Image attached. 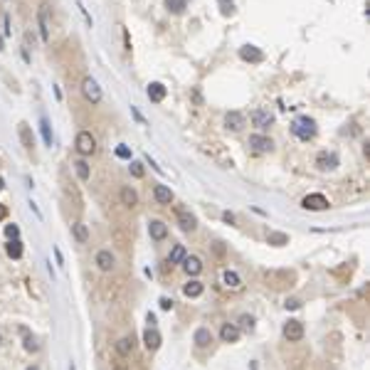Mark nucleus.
<instances>
[{
    "instance_id": "72a5a7b5",
    "label": "nucleus",
    "mask_w": 370,
    "mask_h": 370,
    "mask_svg": "<svg viewBox=\"0 0 370 370\" xmlns=\"http://www.w3.org/2000/svg\"><path fill=\"white\" fill-rule=\"evenodd\" d=\"M220 5H222V13H225V15L235 13V3H232V0H220Z\"/></svg>"
},
{
    "instance_id": "79ce46f5",
    "label": "nucleus",
    "mask_w": 370,
    "mask_h": 370,
    "mask_svg": "<svg viewBox=\"0 0 370 370\" xmlns=\"http://www.w3.org/2000/svg\"><path fill=\"white\" fill-rule=\"evenodd\" d=\"M5 215H8V210H5V205H0V220H5Z\"/></svg>"
},
{
    "instance_id": "6e6552de",
    "label": "nucleus",
    "mask_w": 370,
    "mask_h": 370,
    "mask_svg": "<svg viewBox=\"0 0 370 370\" xmlns=\"http://www.w3.org/2000/svg\"><path fill=\"white\" fill-rule=\"evenodd\" d=\"M252 124L257 126V129H267V126H272L274 124V114L269 109H257V111H252Z\"/></svg>"
},
{
    "instance_id": "a211bd4d",
    "label": "nucleus",
    "mask_w": 370,
    "mask_h": 370,
    "mask_svg": "<svg viewBox=\"0 0 370 370\" xmlns=\"http://www.w3.org/2000/svg\"><path fill=\"white\" fill-rule=\"evenodd\" d=\"M220 338L225 341V343H235L237 338H240V328L235 326V323H225L220 328Z\"/></svg>"
},
{
    "instance_id": "0eeeda50",
    "label": "nucleus",
    "mask_w": 370,
    "mask_h": 370,
    "mask_svg": "<svg viewBox=\"0 0 370 370\" xmlns=\"http://www.w3.org/2000/svg\"><path fill=\"white\" fill-rule=\"evenodd\" d=\"M82 92H84L87 101H92V104H99V101H101V87L96 84V79L87 77V79L82 82Z\"/></svg>"
},
{
    "instance_id": "f03ea898",
    "label": "nucleus",
    "mask_w": 370,
    "mask_h": 370,
    "mask_svg": "<svg viewBox=\"0 0 370 370\" xmlns=\"http://www.w3.org/2000/svg\"><path fill=\"white\" fill-rule=\"evenodd\" d=\"M77 151H79V156H94L96 153V138L89 133V131H79L77 133Z\"/></svg>"
},
{
    "instance_id": "f8f14e48",
    "label": "nucleus",
    "mask_w": 370,
    "mask_h": 370,
    "mask_svg": "<svg viewBox=\"0 0 370 370\" xmlns=\"http://www.w3.org/2000/svg\"><path fill=\"white\" fill-rule=\"evenodd\" d=\"M244 124H247V119H244V114H240V111H230L225 116V129L227 131H240Z\"/></svg>"
},
{
    "instance_id": "bb28decb",
    "label": "nucleus",
    "mask_w": 370,
    "mask_h": 370,
    "mask_svg": "<svg viewBox=\"0 0 370 370\" xmlns=\"http://www.w3.org/2000/svg\"><path fill=\"white\" fill-rule=\"evenodd\" d=\"M5 252H8L10 259H20V257H22V242H20V240H10V242L5 244Z\"/></svg>"
},
{
    "instance_id": "cd10ccee",
    "label": "nucleus",
    "mask_w": 370,
    "mask_h": 370,
    "mask_svg": "<svg viewBox=\"0 0 370 370\" xmlns=\"http://www.w3.org/2000/svg\"><path fill=\"white\" fill-rule=\"evenodd\" d=\"M185 257H188V254H185V247H183V244H175V247L170 249V254H168V262H170V264H180Z\"/></svg>"
},
{
    "instance_id": "aec40b11",
    "label": "nucleus",
    "mask_w": 370,
    "mask_h": 370,
    "mask_svg": "<svg viewBox=\"0 0 370 370\" xmlns=\"http://www.w3.org/2000/svg\"><path fill=\"white\" fill-rule=\"evenodd\" d=\"M72 235H74V240H77L79 244L89 242V230H87L84 222H74V225H72Z\"/></svg>"
},
{
    "instance_id": "6ab92c4d",
    "label": "nucleus",
    "mask_w": 370,
    "mask_h": 370,
    "mask_svg": "<svg viewBox=\"0 0 370 370\" xmlns=\"http://www.w3.org/2000/svg\"><path fill=\"white\" fill-rule=\"evenodd\" d=\"M183 269H185V274L195 277V274L203 272V262H200L198 257H185V259H183Z\"/></svg>"
},
{
    "instance_id": "ea45409f",
    "label": "nucleus",
    "mask_w": 370,
    "mask_h": 370,
    "mask_svg": "<svg viewBox=\"0 0 370 370\" xmlns=\"http://www.w3.org/2000/svg\"><path fill=\"white\" fill-rule=\"evenodd\" d=\"M161 309H163V311L173 309V301H170V299H161Z\"/></svg>"
},
{
    "instance_id": "423d86ee",
    "label": "nucleus",
    "mask_w": 370,
    "mask_h": 370,
    "mask_svg": "<svg viewBox=\"0 0 370 370\" xmlns=\"http://www.w3.org/2000/svg\"><path fill=\"white\" fill-rule=\"evenodd\" d=\"M284 338L286 341H301L304 338V323L301 321H296V318H291V321H286L284 323Z\"/></svg>"
},
{
    "instance_id": "a18cd8bd",
    "label": "nucleus",
    "mask_w": 370,
    "mask_h": 370,
    "mask_svg": "<svg viewBox=\"0 0 370 370\" xmlns=\"http://www.w3.org/2000/svg\"><path fill=\"white\" fill-rule=\"evenodd\" d=\"M27 370H40V368H35V365H30V368H27Z\"/></svg>"
},
{
    "instance_id": "e433bc0d",
    "label": "nucleus",
    "mask_w": 370,
    "mask_h": 370,
    "mask_svg": "<svg viewBox=\"0 0 370 370\" xmlns=\"http://www.w3.org/2000/svg\"><path fill=\"white\" fill-rule=\"evenodd\" d=\"M240 323H242V328H244V331H252V328H254V318H252V316H242V318H240Z\"/></svg>"
},
{
    "instance_id": "f257e3e1",
    "label": "nucleus",
    "mask_w": 370,
    "mask_h": 370,
    "mask_svg": "<svg viewBox=\"0 0 370 370\" xmlns=\"http://www.w3.org/2000/svg\"><path fill=\"white\" fill-rule=\"evenodd\" d=\"M291 133L299 141H311L316 136V121L311 116H296L291 124Z\"/></svg>"
},
{
    "instance_id": "c756f323",
    "label": "nucleus",
    "mask_w": 370,
    "mask_h": 370,
    "mask_svg": "<svg viewBox=\"0 0 370 370\" xmlns=\"http://www.w3.org/2000/svg\"><path fill=\"white\" fill-rule=\"evenodd\" d=\"M72 166H74V170H77V175H79L82 180H89V175H92V173H89V166H87V161H82V158H79V161H74Z\"/></svg>"
},
{
    "instance_id": "39448f33",
    "label": "nucleus",
    "mask_w": 370,
    "mask_h": 370,
    "mask_svg": "<svg viewBox=\"0 0 370 370\" xmlns=\"http://www.w3.org/2000/svg\"><path fill=\"white\" fill-rule=\"evenodd\" d=\"M247 146L252 148V151H257V153H267V151H272V148H274L272 138H269V136H262V133H254V136H249Z\"/></svg>"
},
{
    "instance_id": "1a4fd4ad",
    "label": "nucleus",
    "mask_w": 370,
    "mask_h": 370,
    "mask_svg": "<svg viewBox=\"0 0 370 370\" xmlns=\"http://www.w3.org/2000/svg\"><path fill=\"white\" fill-rule=\"evenodd\" d=\"M316 166H318L321 170H336V168H338V156L333 153V151H321V153L316 156Z\"/></svg>"
},
{
    "instance_id": "9b49d317",
    "label": "nucleus",
    "mask_w": 370,
    "mask_h": 370,
    "mask_svg": "<svg viewBox=\"0 0 370 370\" xmlns=\"http://www.w3.org/2000/svg\"><path fill=\"white\" fill-rule=\"evenodd\" d=\"M240 57H242L244 62H252V64L264 62V52L259 50V47H254V45H244V47L240 50Z\"/></svg>"
},
{
    "instance_id": "2f4dec72",
    "label": "nucleus",
    "mask_w": 370,
    "mask_h": 370,
    "mask_svg": "<svg viewBox=\"0 0 370 370\" xmlns=\"http://www.w3.org/2000/svg\"><path fill=\"white\" fill-rule=\"evenodd\" d=\"M116 351H119L121 355H129V353L133 351V338H121V341L116 343Z\"/></svg>"
},
{
    "instance_id": "a19ab883",
    "label": "nucleus",
    "mask_w": 370,
    "mask_h": 370,
    "mask_svg": "<svg viewBox=\"0 0 370 370\" xmlns=\"http://www.w3.org/2000/svg\"><path fill=\"white\" fill-rule=\"evenodd\" d=\"M222 217H225V222H230V225H232V222H235V215H230V212H225V215H222Z\"/></svg>"
},
{
    "instance_id": "c9c22d12",
    "label": "nucleus",
    "mask_w": 370,
    "mask_h": 370,
    "mask_svg": "<svg viewBox=\"0 0 370 370\" xmlns=\"http://www.w3.org/2000/svg\"><path fill=\"white\" fill-rule=\"evenodd\" d=\"M116 156L119 158H131V148L129 146H116Z\"/></svg>"
},
{
    "instance_id": "20e7f679",
    "label": "nucleus",
    "mask_w": 370,
    "mask_h": 370,
    "mask_svg": "<svg viewBox=\"0 0 370 370\" xmlns=\"http://www.w3.org/2000/svg\"><path fill=\"white\" fill-rule=\"evenodd\" d=\"M175 217H178V225L185 230V232H193L198 227V220L190 210H185V207H175Z\"/></svg>"
},
{
    "instance_id": "7ed1b4c3",
    "label": "nucleus",
    "mask_w": 370,
    "mask_h": 370,
    "mask_svg": "<svg viewBox=\"0 0 370 370\" xmlns=\"http://www.w3.org/2000/svg\"><path fill=\"white\" fill-rule=\"evenodd\" d=\"M37 25H40V35H42V42L52 40V30H50V8L42 5L37 10Z\"/></svg>"
},
{
    "instance_id": "4c0bfd02",
    "label": "nucleus",
    "mask_w": 370,
    "mask_h": 370,
    "mask_svg": "<svg viewBox=\"0 0 370 370\" xmlns=\"http://www.w3.org/2000/svg\"><path fill=\"white\" fill-rule=\"evenodd\" d=\"M131 175H133V178H141V175H143V166H141V163H131Z\"/></svg>"
},
{
    "instance_id": "9d476101",
    "label": "nucleus",
    "mask_w": 370,
    "mask_h": 370,
    "mask_svg": "<svg viewBox=\"0 0 370 370\" xmlns=\"http://www.w3.org/2000/svg\"><path fill=\"white\" fill-rule=\"evenodd\" d=\"M301 207H306V210H326L328 207V198L321 195V193H311V195H306L301 200Z\"/></svg>"
},
{
    "instance_id": "393cba45",
    "label": "nucleus",
    "mask_w": 370,
    "mask_h": 370,
    "mask_svg": "<svg viewBox=\"0 0 370 370\" xmlns=\"http://www.w3.org/2000/svg\"><path fill=\"white\" fill-rule=\"evenodd\" d=\"M195 343H198L200 348H205V346L212 343V333H210V328H198V331H195Z\"/></svg>"
},
{
    "instance_id": "c85d7f7f",
    "label": "nucleus",
    "mask_w": 370,
    "mask_h": 370,
    "mask_svg": "<svg viewBox=\"0 0 370 370\" xmlns=\"http://www.w3.org/2000/svg\"><path fill=\"white\" fill-rule=\"evenodd\" d=\"M166 8H168V13L180 15L185 8H188V0H166Z\"/></svg>"
},
{
    "instance_id": "2eb2a0df",
    "label": "nucleus",
    "mask_w": 370,
    "mask_h": 370,
    "mask_svg": "<svg viewBox=\"0 0 370 370\" xmlns=\"http://www.w3.org/2000/svg\"><path fill=\"white\" fill-rule=\"evenodd\" d=\"M18 136H20V143L25 146V151H32L35 148V136H32V131H30V126L25 121L18 126Z\"/></svg>"
},
{
    "instance_id": "ddd939ff",
    "label": "nucleus",
    "mask_w": 370,
    "mask_h": 370,
    "mask_svg": "<svg viewBox=\"0 0 370 370\" xmlns=\"http://www.w3.org/2000/svg\"><path fill=\"white\" fill-rule=\"evenodd\" d=\"M161 341H163V338H161V333H158L153 326L143 333V343H146V348H148V351H158V348H161Z\"/></svg>"
},
{
    "instance_id": "412c9836",
    "label": "nucleus",
    "mask_w": 370,
    "mask_h": 370,
    "mask_svg": "<svg viewBox=\"0 0 370 370\" xmlns=\"http://www.w3.org/2000/svg\"><path fill=\"white\" fill-rule=\"evenodd\" d=\"M222 284H225L227 289H232V291L242 289V279H240L235 272H230V269H225V272H222Z\"/></svg>"
},
{
    "instance_id": "b1692460",
    "label": "nucleus",
    "mask_w": 370,
    "mask_h": 370,
    "mask_svg": "<svg viewBox=\"0 0 370 370\" xmlns=\"http://www.w3.org/2000/svg\"><path fill=\"white\" fill-rule=\"evenodd\" d=\"M121 203L126 205V207H133V205H138V195H136V190L133 188H121Z\"/></svg>"
},
{
    "instance_id": "4be33fe9",
    "label": "nucleus",
    "mask_w": 370,
    "mask_h": 370,
    "mask_svg": "<svg viewBox=\"0 0 370 370\" xmlns=\"http://www.w3.org/2000/svg\"><path fill=\"white\" fill-rule=\"evenodd\" d=\"M148 99L151 101H163L166 99V87L161 84V82H153V84H148Z\"/></svg>"
},
{
    "instance_id": "5701e85b",
    "label": "nucleus",
    "mask_w": 370,
    "mask_h": 370,
    "mask_svg": "<svg viewBox=\"0 0 370 370\" xmlns=\"http://www.w3.org/2000/svg\"><path fill=\"white\" fill-rule=\"evenodd\" d=\"M203 289H205V286H203L200 281H188V284L183 286V294L188 296V299H198V296L203 294Z\"/></svg>"
},
{
    "instance_id": "37998d69",
    "label": "nucleus",
    "mask_w": 370,
    "mask_h": 370,
    "mask_svg": "<svg viewBox=\"0 0 370 370\" xmlns=\"http://www.w3.org/2000/svg\"><path fill=\"white\" fill-rule=\"evenodd\" d=\"M5 50V42H3V35H0V52H3Z\"/></svg>"
},
{
    "instance_id": "7c9ffc66",
    "label": "nucleus",
    "mask_w": 370,
    "mask_h": 370,
    "mask_svg": "<svg viewBox=\"0 0 370 370\" xmlns=\"http://www.w3.org/2000/svg\"><path fill=\"white\" fill-rule=\"evenodd\" d=\"M267 240H269V244H274V247H281V244H286V242H289V237H286V235H281V232H269V235H267Z\"/></svg>"
},
{
    "instance_id": "f3484780",
    "label": "nucleus",
    "mask_w": 370,
    "mask_h": 370,
    "mask_svg": "<svg viewBox=\"0 0 370 370\" xmlns=\"http://www.w3.org/2000/svg\"><path fill=\"white\" fill-rule=\"evenodd\" d=\"M153 198L161 205H170L173 203V190L168 188V185H156V188H153Z\"/></svg>"
},
{
    "instance_id": "473e14b6",
    "label": "nucleus",
    "mask_w": 370,
    "mask_h": 370,
    "mask_svg": "<svg viewBox=\"0 0 370 370\" xmlns=\"http://www.w3.org/2000/svg\"><path fill=\"white\" fill-rule=\"evenodd\" d=\"M22 336H25V351H30V353H35L37 351V343H35V338L30 336V333L22 328Z\"/></svg>"
},
{
    "instance_id": "f704fd0d",
    "label": "nucleus",
    "mask_w": 370,
    "mask_h": 370,
    "mask_svg": "<svg viewBox=\"0 0 370 370\" xmlns=\"http://www.w3.org/2000/svg\"><path fill=\"white\" fill-rule=\"evenodd\" d=\"M5 237H8V240H18V237H20L18 225H8V227H5Z\"/></svg>"
},
{
    "instance_id": "c03bdc74",
    "label": "nucleus",
    "mask_w": 370,
    "mask_h": 370,
    "mask_svg": "<svg viewBox=\"0 0 370 370\" xmlns=\"http://www.w3.org/2000/svg\"><path fill=\"white\" fill-rule=\"evenodd\" d=\"M3 188H5V185H3V178H0V190H3Z\"/></svg>"
},
{
    "instance_id": "a878e982",
    "label": "nucleus",
    "mask_w": 370,
    "mask_h": 370,
    "mask_svg": "<svg viewBox=\"0 0 370 370\" xmlns=\"http://www.w3.org/2000/svg\"><path fill=\"white\" fill-rule=\"evenodd\" d=\"M40 131H42L45 146H50V148H52L55 138H52V129H50V121H47V116H40Z\"/></svg>"
},
{
    "instance_id": "58836bf2",
    "label": "nucleus",
    "mask_w": 370,
    "mask_h": 370,
    "mask_svg": "<svg viewBox=\"0 0 370 370\" xmlns=\"http://www.w3.org/2000/svg\"><path fill=\"white\" fill-rule=\"evenodd\" d=\"M299 306H301L299 299H289V301H286V309H299Z\"/></svg>"
},
{
    "instance_id": "dca6fc26",
    "label": "nucleus",
    "mask_w": 370,
    "mask_h": 370,
    "mask_svg": "<svg viewBox=\"0 0 370 370\" xmlns=\"http://www.w3.org/2000/svg\"><path fill=\"white\" fill-rule=\"evenodd\" d=\"M148 235H151V240H166L168 227L163 225L161 220H151V222H148Z\"/></svg>"
},
{
    "instance_id": "4468645a",
    "label": "nucleus",
    "mask_w": 370,
    "mask_h": 370,
    "mask_svg": "<svg viewBox=\"0 0 370 370\" xmlns=\"http://www.w3.org/2000/svg\"><path fill=\"white\" fill-rule=\"evenodd\" d=\"M96 267H99L101 272H111V269H114V254H111L109 249L96 252Z\"/></svg>"
}]
</instances>
